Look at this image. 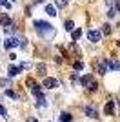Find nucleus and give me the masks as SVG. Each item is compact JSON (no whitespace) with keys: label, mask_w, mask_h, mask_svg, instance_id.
Wrapping results in <instances>:
<instances>
[{"label":"nucleus","mask_w":120,"mask_h":122,"mask_svg":"<svg viewBox=\"0 0 120 122\" xmlns=\"http://www.w3.org/2000/svg\"><path fill=\"white\" fill-rule=\"evenodd\" d=\"M33 25H35L36 35L42 36V38H51V36H55V27H53L49 22H45V20H35V22H33Z\"/></svg>","instance_id":"obj_1"},{"label":"nucleus","mask_w":120,"mask_h":122,"mask_svg":"<svg viewBox=\"0 0 120 122\" xmlns=\"http://www.w3.org/2000/svg\"><path fill=\"white\" fill-rule=\"evenodd\" d=\"M42 86L47 87V89H55V87H58V80H56V78H51V76H47V78H44Z\"/></svg>","instance_id":"obj_2"},{"label":"nucleus","mask_w":120,"mask_h":122,"mask_svg":"<svg viewBox=\"0 0 120 122\" xmlns=\"http://www.w3.org/2000/svg\"><path fill=\"white\" fill-rule=\"evenodd\" d=\"M4 46H5V49H13V47H16L18 46V38H16V36H7V38H5V42H4Z\"/></svg>","instance_id":"obj_3"},{"label":"nucleus","mask_w":120,"mask_h":122,"mask_svg":"<svg viewBox=\"0 0 120 122\" xmlns=\"http://www.w3.org/2000/svg\"><path fill=\"white\" fill-rule=\"evenodd\" d=\"M0 24L5 25V27H9V25H13V20H11V16L7 15V13H2V15H0Z\"/></svg>","instance_id":"obj_4"},{"label":"nucleus","mask_w":120,"mask_h":122,"mask_svg":"<svg viewBox=\"0 0 120 122\" xmlns=\"http://www.w3.org/2000/svg\"><path fill=\"white\" fill-rule=\"evenodd\" d=\"M87 38H89V42H98L100 38H102V33H100V31H89V33H87Z\"/></svg>","instance_id":"obj_5"},{"label":"nucleus","mask_w":120,"mask_h":122,"mask_svg":"<svg viewBox=\"0 0 120 122\" xmlns=\"http://www.w3.org/2000/svg\"><path fill=\"white\" fill-rule=\"evenodd\" d=\"M113 111H115V102L107 100L105 106H104V115H113Z\"/></svg>","instance_id":"obj_6"},{"label":"nucleus","mask_w":120,"mask_h":122,"mask_svg":"<svg viewBox=\"0 0 120 122\" xmlns=\"http://www.w3.org/2000/svg\"><path fill=\"white\" fill-rule=\"evenodd\" d=\"M105 64H107V69H111V71H120V62H116V60H105Z\"/></svg>","instance_id":"obj_7"},{"label":"nucleus","mask_w":120,"mask_h":122,"mask_svg":"<svg viewBox=\"0 0 120 122\" xmlns=\"http://www.w3.org/2000/svg\"><path fill=\"white\" fill-rule=\"evenodd\" d=\"M84 113L87 115V117H91V118L96 117V109H95L93 106H85V107H84Z\"/></svg>","instance_id":"obj_8"},{"label":"nucleus","mask_w":120,"mask_h":122,"mask_svg":"<svg viewBox=\"0 0 120 122\" xmlns=\"http://www.w3.org/2000/svg\"><path fill=\"white\" fill-rule=\"evenodd\" d=\"M45 13L49 16H56V7L53 4H45Z\"/></svg>","instance_id":"obj_9"},{"label":"nucleus","mask_w":120,"mask_h":122,"mask_svg":"<svg viewBox=\"0 0 120 122\" xmlns=\"http://www.w3.org/2000/svg\"><path fill=\"white\" fill-rule=\"evenodd\" d=\"M96 69H98L100 75L107 73V64H105V60H100V62H98V66H96Z\"/></svg>","instance_id":"obj_10"},{"label":"nucleus","mask_w":120,"mask_h":122,"mask_svg":"<svg viewBox=\"0 0 120 122\" xmlns=\"http://www.w3.org/2000/svg\"><path fill=\"white\" fill-rule=\"evenodd\" d=\"M91 82H93V76L91 75H84L82 78H80V86H89Z\"/></svg>","instance_id":"obj_11"},{"label":"nucleus","mask_w":120,"mask_h":122,"mask_svg":"<svg viewBox=\"0 0 120 122\" xmlns=\"http://www.w3.org/2000/svg\"><path fill=\"white\" fill-rule=\"evenodd\" d=\"M71 113H67V111H64V113H60V122H71Z\"/></svg>","instance_id":"obj_12"},{"label":"nucleus","mask_w":120,"mask_h":122,"mask_svg":"<svg viewBox=\"0 0 120 122\" xmlns=\"http://www.w3.org/2000/svg\"><path fill=\"white\" fill-rule=\"evenodd\" d=\"M80 36H82V29H80V27H78V29H75L73 33H71V38H73V42H76Z\"/></svg>","instance_id":"obj_13"},{"label":"nucleus","mask_w":120,"mask_h":122,"mask_svg":"<svg viewBox=\"0 0 120 122\" xmlns=\"http://www.w3.org/2000/svg\"><path fill=\"white\" fill-rule=\"evenodd\" d=\"M18 73H20V69H18V67H15V66H11L9 69H7V76H16Z\"/></svg>","instance_id":"obj_14"},{"label":"nucleus","mask_w":120,"mask_h":122,"mask_svg":"<svg viewBox=\"0 0 120 122\" xmlns=\"http://www.w3.org/2000/svg\"><path fill=\"white\" fill-rule=\"evenodd\" d=\"M73 67H75V71H82V69H84V62H82V60H76L75 64H73Z\"/></svg>","instance_id":"obj_15"},{"label":"nucleus","mask_w":120,"mask_h":122,"mask_svg":"<svg viewBox=\"0 0 120 122\" xmlns=\"http://www.w3.org/2000/svg\"><path fill=\"white\" fill-rule=\"evenodd\" d=\"M36 71H38V75L44 76L45 75V66H44V64H38V66H36Z\"/></svg>","instance_id":"obj_16"},{"label":"nucleus","mask_w":120,"mask_h":122,"mask_svg":"<svg viewBox=\"0 0 120 122\" xmlns=\"http://www.w3.org/2000/svg\"><path fill=\"white\" fill-rule=\"evenodd\" d=\"M64 27H65V31H73V20H65Z\"/></svg>","instance_id":"obj_17"},{"label":"nucleus","mask_w":120,"mask_h":122,"mask_svg":"<svg viewBox=\"0 0 120 122\" xmlns=\"http://www.w3.org/2000/svg\"><path fill=\"white\" fill-rule=\"evenodd\" d=\"M36 100H38L36 104H40V106H45V98L42 97V93H38V95H36Z\"/></svg>","instance_id":"obj_18"},{"label":"nucleus","mask_w":120,"mask_h":122,"mask_svg":"<svg viewBox=\"0 0 120 122\" xmlns=\"http://www.w3.org/2000/svg\"><path fill=\"white\" fill-rule=\"evenodd\" d=\"M55 4H56V7H65V5H67V0H55Z\"/></svg>","instance_id":"obj_19"},{"label":"nucleus","mask_w":120,"mask_h":122,"mask_svg":"<svg viewBox=\"0 0 120 122\" xmlns=\"http://www.w3.org/2000/svg\"><path fill=\"white\" fill-rule=\"evenodd\" d=\"M116 15V11H115V7H113V5H111L109 9H107V16H109V18H113V16Z\"/></svg>","instance_id":"obj_20"},{"label":"nucleus","mask_w":120,"mask_h":122,"mask_svg":"<svg viewBox=\"0 0 120 122\" xmlns=\"http://www.w3.org/2000/svg\"><path fill=\"white\" fill-rule=\"evenodd\" d=\"M102 27H104V29H102V33H104V35H109V33H111V27H109V24H104Z\"/></svg>","instance_id":"obj_21"},{"label":"nucleus","mask_w":120,"mask_h":122,"mask_svg":"<svg viewBox=\"0 0 120 122\" xmlns=\"http://www.w3.org/2000/svg\"><path fill=\"white\" fill-rule=\"evenodd\" d=\"M5 95H7V97H11V98H16V93L13 91V89H5Z\"/></svg>","instance_id":"obj_22"},{"label":"nucleus","mask_w":120,"mask_h":122,"mask_svg":"<svg viewBox=\"0 0 120 122\" xmlns=\"http://www.w3.org/2000/svg\"><path fill=\"white\" fill-rule=\"evenodd\" d=\"M29 67H31V64H27V62H22L18 69H29Z\"/></svg>","instance_id":"obj_23"},{"label":"nucleus","mask_w":120,"mask_h":122,"mask_svg":"<svg viewBox=\"0 0 120 122\" xmlns=\"http://www.w3.org/2000/svg\"><path fill=\"white\" fill-rule=\"evenodd\" d=\"M7 84H9L7 78H0V86H2V87H7Z\"/></svg>","instance_id":"obj_24"},{"label":"nucleus","mask_w":120,"mask_h":122,"mask_svg":"<svg viewBox=\"0 0 120 122\" xmlns=\"http://www.w3.org/2000/svg\"><path fill=\"white\" fill-rule=\"evenodd\" d=\"M0 5H4V7L9 9V7H11V2H7V0H0Z\"/></svg>","instance_id":"obj_25"},{"label":"nucleus","mask_w":120,"mask_h":122,"mask_svg":"<svg viewBox=\"0 0 120 122\" xmlns=\"http://www.w3.org/2000/svg\"><path fill=\"white\" fill-rule=\"evenodd\" d=\"M0 115H2L4 118H7V111H5V107H4V106H0Z\"/></svg>","instance_id":"obj_26"},{"label":"nucleus","mask_w":120,"mask_h":122,"mask_svg":"<svg viewBox=\"0 0 120 122\" xmlns=\"http://www.w3.org/2000/svg\"><path fill=\"white\" fill-rule=\"evenodd\" d=\"M42 2H44V0H35V4H42Z\"/></svg>","instance_id":"obj_27"},{"label":"nucleus","mask_w":120,"mask_h":122,"mask_svg":"<svg viewBox=\"0 0 120 122\" xmlns=\"http://www.w3.org/2000/svg\"><path fill=\"white\" fill-rule=\"evenodd\" d=\"M29 122H36V120H33V118H31V120H29Z\"/></svg>","instance_id":"obj_28"},{"label":"nucleus","mask_w":120,"mask_h":122,"mask_svg":"<svg viewBox=\"0 0 120 122\" xmlns=\"http://www.w3.org/2000/svg\"><path fill=\"white\" fill-rule=\"evenodd\" d=\"M118 46H120V40H118Z\"/></svg>","instance_id":"obj_29"},{"label":"nucleus","mask_w":120,"mask_h":122,"mask_svg":"<svg viewBox=\"0 0 120 122\" xmlns=\"http://www.w3.org/2000/svg\"><path fill=\"white\" fill-rule=\"evenodd\" d=\"M11 2H15V0H11Z\"/></svg>","instance_id":"obj_30"}]
</instances>
